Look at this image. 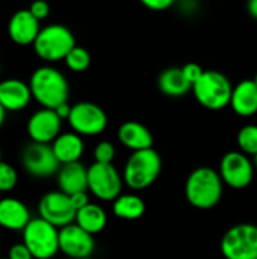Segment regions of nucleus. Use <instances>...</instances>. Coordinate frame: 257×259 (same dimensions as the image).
<instances>
[{
    "label": "nucleus",
    "instance_id": "obj_1",
    "mask_svg": "<svg viewBox=\"0 0 257 259\" xmlns=\"http://www.w3.org/2000/svg\"><path fill=\"white\" fill-rule=\"evenodd\" d=\"M224 187V181L218 170L212 167H197L186 178L185 197L191 206L208 211L221 202Z\"/></svg>",
    "mask_w": 257,
    "mask_h": 259
},
{
    "label": "nucleus",
    "instance_id": "obj_2",
    "mask_svg": "<svg viewBox=\"0 0 257 259\" xmlns=\"http://www.w3.org/2000/svg\"><path fill=\"white\" fill-rule=\"evenodd\" d=\"M162 173V158L153 147L133 150L123 168L124 185L130 191H144L150 188Z\"/></svg>",
    "mask_w": 257,
    "mask_h": 259
},
{
    "label": "nucleus",
    "instance_id": "obj_3",
    "mask_svg": "<svg viewBox=\"0 0 257 259\" xmlns=\"http://www.w3.org/2000/svg\"><path fill=\"white\" fill-rule=\"evenodd\" d=\"M32 97L44 108L55 109L70 99V83L62 71L55 67L42 65L29 79Z\"/></svg>",
    "mask_w": 257,
    "mask_h": 259
},
{
    "label": "nucleus",
    "instance_id": "obj_4",
    "mask_svg": "<svg viewBox=\"0 0 257 259\" xmlns=\"http://www.w3.org/2000/svg\"><path fill=\"white\" fill-rule=\"evenodd\" d=\"M195 100L209 111H221L230 106L233 85L230 79L217 70H204L191 91Z\"/></svg>",
    "mask_w": 257,
    "mask_h": 259
},
{
    "label": "nucleus",
    "instance_id": "obj_5",
    "mask_svg": "<svg viewBox=\"0 0 257 259\" xmlns=\"http://www.w3.org/2000/svg\"><path fill=\"white\" fill-rule=\"evenodd\" d=\"M74 46L76 38L71 29L64 24L55 23L41 27L33 42V50L39 59L45 62H58L64 61Z\"/></svg>",
    "mask_w": 257,
    "mask_h": 259
},
{
    "label": "nucleus",
    "instance_id": "obj_6",
    "mask_svg": "<svg viewBox=\"0 0 257 259\" xmlns=\"http://www.w3.org/2000/svg\"><path fill=\"white\" fill-rule=\"evenodd\" d=\"M23 232V243L32 253V258H53L59 252V228L42 217L30 219Z\"/></svg>",
    "mask_w": 257,
    "mask_h": 259
},
{
    "label": "nucleus",
    "instance_id": "obj_7",
    "mask_svg": "<svg viewBox=\"0 0 257 259\" xmlns=\"http://www.w3.org/2000/svg\"><path fill=\"white\" fill-rule=\"evenodd\" d=\"M124 179L112 162L94 161L88 167V191L101 202H114L123 193Z\"/></svg>",
    "mask_w": 257,
    "mask_h": 259
},
{
    "label": "nucleus",
    "instance_id": "obj_8",
    "mask_svg": "<svg viewBox=\"0 0 257 259\" xmlns=\"http://www.w3.org/2000/svg\"><path fill=\"white\" fill-rule=\"evenodd\" d=\"M220 250L227 259H257V226L238 223L226 231Z\"/></svg>",
    "mask_w": 257,
    "mask_h": 259
},
{
    "label": "nucleus",
    "instance_id": "obj_9",
    "mask_svg": "<svg viewBox=\"0 0 257 259\" xmlns=\"http://www.w3.org/2000/svg\"><path fill=\"white\" fill-rule=\"evenodd\" d=\"M218 171L226 187L232 190H245L251 185L257 170L254 159L238 149L227 152L221 158Z\"/></svg>",
    "mask_w": 257,
    "mask_h": 259
},
{
    "label": "nucleus",
    "instance_id": "obj_10",
    "mask_svg": "<svg viewBox=\"0 0 257 259\" xmlns=\"http://www.w3.org/2000/svg\"><path fill=\"white\" fill-rule=\"evenodd\" d=\"M21 164L27 175L36 179H47L58 173L61 162L50 143L32 141L23 147Z\"/></svg>",
    "mask_w": 257,
    "mask_h": 259
},
{
    "label": "nucleus",
    "instance_id": "obj_11",
    "mask_svg": "<svg viewBox=\"0 0 257 259\" xmlns=\"http://www.w3.org/2000/svg\"><path fill=\"white\" fill-rule=\"evenodd\" d=\"M71 131L82 137H97L108 127V114L94 102H77L67 118Z\"/></svg>",
    "mask_w": 257,
    "mask_h": 259
},
{
    "label": "nucleus",
    "instance_id": "obj_12",
    "mask_svg": "<svg viewBox=\"0 0 257 259\" xmlns=\"http://www.w3.org/2000/svg\"><path fill=\"white\" fill-rule=\"evenodd\" d=\"M38 214L44 220L50 222L56 228H64L74 223L77 209L74 208L70 194L58 190L45 193L38 203Z\"/></svg>",
    "mask_w": 257,
    "mask_h": 259
},
{
    "label": "nucleus",
    "instance_id": "obj_13",
    "mask_svg": "<svg viewBox=\"0 0 257 259\" xmlns=\"http://www.w3.org/2000/svg\"><path fill=\"white\" fill-rule=\"evenodd\" d=\"M95 250L94 235L76 222L59 229V252L74 259H85Z\"/></svg>",
    "mask_w": 257,
    "mask_h": 259
},
{
    "label": "nucleus",
    "instance_id": "obj_14",
    "mask_svg": "<svg viewBox=\"0 0 257 259\" xmlns=\"http://www.w3.org/2000/svg\"><path fill=\"white\" fill-rule=\"evenodd\" d=\"M62 121L64 120L58 115L55 109L41 106V109L33 112L27 120L26 131L32 141L52 144L55 138L61 134Z\"/></svg>",
    "mask_w": 257,
    "mask_h": 259
},
{
    "label": "nucleus",
    "instance_id": "obj_15",
    "mask_svg": "<svg viewBox=\"0 0 257 259\" xmlns=\"http://www.w3.org/2000/svg\"><path fill=\"white\" fill-rule=\"evenodd\" d=\"M39 30V20L29 11V8L17 11L8 23V35L11 41L21 47L33 46Z\"/></svg>",
    "mask_w": 257,
    "mask_h": 259
},
{
    "label": "nucleus",
    "instance_id": "obj_16",
    "mask_svg": "<svg viewBox=\"0 0 257 259\" xmlns=\"http://www.w3.org/2000/svg\"><path fill=\"white\" fill-rule=\"evenodd\" d=\"M33 97L29 83L14 77L0 82V103L6 111H21L30 103Z\"/></svg>",
    "mask_w": 257,
    "mask_h": 259
},
{
    "label": "nucleus",
    "instance_id": "obj_17",
    "mask_svg": "<svg viewBox=\"0 0 257 259\" xmlns=\"http://www.w3.org/2000/svg\"><path fill=\"white\" fill-rule=\"evenodd\" d=\"M56 182L59 190L67 194L88 191V167H85L80 161L61 164L56 173Z\"/></svg>",
    "mask_w": 257,
    "mask_h": 259
},
{
    "label": "nucleus",
    "instance_id": "obj_18",
    "mask_svg": "<svg viewBox=\"0 0 257 259\" xmlns=\"http://www.w3.org/2000/svg\"><path fill=\"white\" fill-rule=\"evenodd\" d=\"M117 138L120 144L129 149L130 152L153 147V143H155L153 134L150 132V129L145 124L135 121V120L121 123L117 131Z\"/></svg>",
    "mask_w": 257,
    "mask_h": 259
},
{
    "label": "nucleus",
    "instance_id": "obj_19",
    "mask_svg": "<svg viewBox=\"0 0 257 259\" xmlns=\"http://www.w3.org/2000/svg\"><path fill=\"white\" fill-rule=\"evenodd\" d=\"M230 106L238 117L250 118L257 114V83L253 79L241 80L233 87Z\"/></svg>",
    "mask_w": 257,
    "mask_h": 259
},
{
    "label": "nucleus",
    "instance_id": "obj_20",
    "mask_svg": "<svg viewBox=\"0 0 257 259\" xmlns=\"http://www.w3.org/2000/svg\"><path fill=\"white\" fill-rule=\"evenodd\" d=\"M29 208L15 197L0 199V228L8 231H23L30 222Z\"/></svg>",
    "mask_w": 257,
    "mask_h": 259
},
{
    "label": "nucleus",
    "instance_id": "obj_21",
    "mask_svg": "<svg viewBox=\"0 0 257 259\" xmlns=\"http://www.w3.org/2000/svg\"><path fill=\"white\" fill-rule=\"evenodd\" d=\"M53 152L61 164L80 161L83 152H85V143L80 134L71 131L59 134L55 141L52 143Z\"/></svg>",
    "mask_w": 257,
    "mask_h": 259
},
{
    "label": "nucleus",
    "instance_id": "obj_22",
    "mask_svg": "<svg viewBox=\"0 0 257 259\" xmlns=\"http://www.w3.org/2000/svg\"><path fill=\"white\" fill-rule=\"evenodd\" d=\"M158 88L168 97H182L192 91L191 82L185 77L182 67H170L158 77Z\"/></svg>",
    "mask_w": 257,
    "mask_h": 259
},
{
    "label": "nucleus",
    "instance_id": "obj_23",
    "mask_svg": "<svg viewBox=\"0 0 257 259\" xmlns=\"http://www.w3.org/2000/svg\"><path fill=\"white\" fill-rule=\"evenodd\" d=\"M145 202L139 194H136V191L121 193L112 202V212L121 220H138L145 214Z\"/></svg>",
    "mask_w": 257,
    "mask_h": 259
},
{
    "label": "nucleus",
    "instance_id": "obj_24",
    "mask_svg": "<svg viewBox=\"0 0 257 259\" xmlns=\"http://www.w3.org/2000/svg\"><path fill=\"white\" fill-rule=\"evenodd\" d=\"M74 222L80 228L88 231L89 234L97 235V234H100L106 228V225H108V214H106V211L100 205L89 202L85 206H82L80 209H77Z\"/></svg>",
    "mask_w": 257,
    "mask_h": 259
},
{
    "label": "nucleus",
    "instance_id": "obj_25",
    "mask_svg": "<svg viewBox=\"0 0 257 259\" xmlns=\"http://www.w3.org/2000/svg\"><path fill=\"white\" fill-rule=\"evenodd\" d=\"M64 62H65V65L71 71H74V73H83L91 65V55H89V52L85 47H80V46L76 44L68 52V55L65 56Z\"/></svg>",
    "mask_w": 257,
    "mask_h": 259
},
{
    "label": "nucleus",
    "instance_id": "obj_26",
    "mask_svg": "<svg viewBox=\"0 0 257 259\" xmlns=\"http://www.w3.org/2000/svg\"><path fill=\"white\" fill-rule=\"evenodd\" d=\"M238 149L254 158L257 155V124H245L239 129L236 137Z\"/></svg>",
    "mask_w": 257,
    "mask_h": 259
},
{
    "label": "nucleus",
    "instance_id": "obj_27",
    "mask_svg": "<svg viewBox=\"0 0 257 259\" xmlns=\"http://www.w3.org/2000/svg\"><path fill=\"white\" fill-rule=\"evenodd\" d=\"M18 184V173L17 170L5 162V161H0V193H8V191H12Z\"/></svg>",
    "mask_w": 257,
    "mask_h": 259
},
{
    "label": "nucleus",
    "instance_id": "obj_28",
    "mask_svg": "<svg viewBox=\"0 0 257 259\" xmlns=\"http://www.w3.org/2000/svg\"><path fill=\"white\" fill-rule=\"evenodd\" d=\"M117 155L115 146L111 141H100L94 147V161L97 162H114Z\"/></svg>",
    "mask_w": 257,
    "mask_h": 259
},
{
    "label": "nucleus",
    "instance_id": "obj_29",
    "mask_svg": "<svg viewBox=\"0 0 257 259\" xmlns=\"http://www.w3.org/2000/svg\"><path fill=\"white\" fill-rule=\"evenodd\" d=\"M29 11L41 21V20H45L50 15V5H48L47 0H33L29 5Z\"/></svg>",
    "mask_w": 257,
    "mask_h": 259
},
{
    "label": "nucleus",
    "instance_id": "obj_30",
    "mask_svg": "<svg viewBox=\"0 0 257 259\" xmlns=\"http://www.w3.org/2000/svg\"><path fill=\"white\" fill-rule=\"evenodd\" d=\"M182 70H183V74H185V77L191 82V85H194L197 80H198V77L203 74V68H201V65L200 64H197V62H188V64H185L183 67H182Z\"/></svg>",
    "mask_w": 257,
    "mask_h": 259
},
{
    "label": "nucleus",
    "instance_id": "obj_31",
    "mask_svg": "<svg viewBox=\"0 0 257 259\" xmlns=\"http://www.w3.org/2000/svg\"><path fill=\"white\" fill-rule=\"evenodd\" d=\"M141 5L150 11H156V12H162L167 11L170 8H173L176 5L177 0H139Z\"/></svg>",
    "mask_w": 257,
    "mask_h": 259
},
{
    "label": "nucleus",
    "instance_id": "obj_32",
    "mask_svg": "<svg viewBox=\"0 0 257 259\" xmlns=\"http://www.w3.org/2000/svg\"><path fill=\"white\" fill-rule=\"evenodd\" d=\"M8 256L11 259H30L32 253L27 249V246L21 241V243H17V244L11 246L9 252H8Z\"/></svg>",
    "mask_w": 257,
    "mask_h": 259
},
{
    "label": "nucleus",
    "instance_id": "obj_33",
    "mask_svg": "<svg viewBox=\"0 0 257 259\" xmlns=\"http://www.w3.org/2000/svg\"><path fill=\"white\" fill-rule=\"evenodd\" d=\"M89 191H77L74 194H70L71 197V202L74 205L76 209H80L82 206H85L86 203H89Z\"/></svg>",
    "mask_w": 257,
    "mask_h": 259
},
{
    "label": "nucleus",
    "instance_id": "obj_34",
    "mask_svg": "<svg viewBox=\"0 0 257 259\" xmlns=\"http://www.w3.org/2000/svg\"><path fill=\"white\" fill-rule=\"evenodd\" d=\"M71 106H73V105H70L68 102H65V103H61L59 106H56L55 111L58 112V115H59L62 120H67L68 115H70V112H71Z\"/></svg>",
    "mask_w": 257,
    "mask_h": 259
},
{
    "label": "nucleus",
    "instance_id": "obj_35",
    "mask_svg": "<svg viewBox=\"0 0 257 259\" xmlns=\"http://www.w3.org/2000/svg\"><path fill=\"white\" fill-rule=\"evenodd\" d=\"M247 11L251 18L257 20V0H248L247 2Z\"/></svg>",
    "mask_w": 257,
    "mask_h": 259
},
{
    "label": "nucleus",
    "instance_id": "obj_36",
    "mask_svg": "<svg viewBox=\"0 0 257 259\" xmlns=\"http://www.w3.org/2000/svg\"><path fill=\"white\" fill-rule=\"evenodd\" d=\"M5 118H6V109H5V106L0 103V127H2L3 123H5Z\"/></svg>",
    "mask_w": 257,
    "mask_h": 259
},
{
    "label": "nucleus",
    "instance_id": "obj_37",
    "mask_svg": "<svg viewBox=\"0 0 257 259\" xmlns=\"http://www.w3.org/2000/svg\"><path fill=\"white\" fill-rule=\"evenodd\" d=\"M253 159H254V165H256V170H257V155L253 158Z\"/></svg>",
    "mask_w": 257,
    "mask_h": 259
},
{
    "label": "nucleus",
    "instance_id": "obj_38",
    "mask_svg": "<svg viewBox=\"0 0 257 259\" xmlns=\"http://www.w3.org/2000/svg\"><path fill=\"white\" fill-rule=\"evenodd\" d=\"M253 80H254V82H256V83H257V73H256V74H254V77H253Z\"/></svg>",
    "mask_w": 257,
    "mask_h": 259
},
{
    "label": "nucleus",
    "instance_id": "obj_39",
    "mask_svg": "<svg viewBox=\"0 0 257 259\" xmlns=\"http://www.w3.org/2000/svg\"><path fill=\"white\" fill-rule=\"evenodd\" d=\"M0 161H2V150H0Z\"/></svg>",
    "mask_w": 257,
    "mask_h": 259
},
{
    "label": "nucleus",
    "instance_id": "obj_40",
    "mask_svg": "<svg viewBox=\"0 0 257 259\" xmlns=\"http://www.w3.org/2000/svg\"><path fill=\"white\" fill-rule=\"evenodd\" d=\"M0 70H2V68H0Z\"/></svg>",
    "mask_w": 257,
    "mask_h": 259
}]
</instances>
